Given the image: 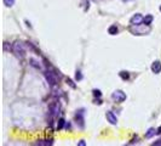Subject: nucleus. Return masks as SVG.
I'll return each mask as SVG.
<instances>
[{"mask_svg": "<svg viewBox=\"0 0 161 146\" xmlns=\"http://www.w3.org/2000/svg\"><path fill=\"white\" fill-rule=\"evenodd\" d=\"M155 134H156V130H155L154 128H149V129H148V132L145 133V138H147V139H150V138H151V136H154Z\"/></svg>", "mask_w": 161, "mask_h": 146, "instance_id": "f8f14e48", "label": "nucleus"}, {"mask_svg": "<svg viewBox=\"0 0 161 146\" xmlns=\"http://www.w3.org/2000/svg\"><path fill=\"white\" fill-rule=\"evenodd\" d=\"M130 31L136 34V36H144L147 33L150 32V27L148 24H144V26H141V24H137V26H133Z\"/></svg>", "mask_w": 161, "mask_h": 146, "instance_id": "f03ea898", "label": "nucleus"}, {"mask_svg": "<svg viewBox=\"0 0 161 146\" xmlns=\"http://www.w3.org/2000/svg\"><path fill=\"white\" fill-rule=\"evenodd\" d=\"M92 93H93V96H97V98H101V95H102L100 90H96V89H94Z\"/></svg>", "mask_w": 161, "mask_h": 146, "instance_id": "6ab92c4d", "label": "nucleus"}, {"mask_svg": "<svg viewBox=\"0 0 161 146\" xmlns=\"http://www.w3.org/2000/svg\"><path fill=\"white\" fill-rule=\"evenodd\" d=\"M44 74H45V78H46V82L49 83V85L53 88L57 84V78H56L55 73L52 71H46Z\"/></svg>", "mask_w": 161, "mask_h": 146, "instance_id": "7ed1b4c3", "label": "nucleus"}, {"mask_svg": "<svg viewBox=\"0 0 161 146\" xmlns=\"http://www.w3.org/2000/svg\"><path fill=\"white\" fill-rule=\"evenodd\" d=\"M58 111H59V105L57 102H55V104H52L50 106V112H51V116L52 117H56L58 114Z\"/></svg>", "mask_w": 161, "mask_h": 146, "instance_id": "6e6552de", "label": "nucleus"}, {"mask_svg": "<svg viewBox=\"0 0 161 146\" xmlns=\"http://www.w3.org/2000/svg\"><path fill=\"white\" fill-rule=\"evenodd\" d=\"M78 145H79V146H85V145H86V142H85L84 140H81L80 142H78Z\"/></svg>", "mask_w": 161, "mask_h": 146, "instance_id": "4be33fe9", "label": "nucleus"}, {"mask_svg": "<svg viewBox=\"0 0 161 146\" xmlns=\"http://www.w3.org/2000/svg\"><path fill=\"white\" fill-rule=\"evenodd\" d=\"M29 62H30V66H33V67H35V68H38V70L41 68V66L39 65V62H38L37 60H34V58H30Z\"/></svg>", "mask_w": 161, "mask_h": 146, "instance_id": "ddd939ff", "label": "nucleus"}, {"mask_svg": "<svg viewBox=\"0 0 161 146\" xmlns=\"http://www.w3.org/2000/svg\"><path fill=\"white\" fill-rule=\"evenodd\" d=\"M160 12H161V5H160Z\"/></svg>", "mask_w": 161, "mask_h": 146, "instance_id": "393cba45", "label": "nucleus"}, {"mask_svg": "<svg viewBox=\"0 0 161 146\" xmlns=\"http://www.w3.org/2000/svg\"><path fill=\"white\" fill-rule=\"evenodd\" d=\"M67 84H68V85L72 88V89H76V85L74 84V82H73L70 78H67Z\"/></svg>", "mask_w": 161, "mask_h": 146, "instance_id": "2eb2a0df", "label": "nucleus"}, {"mask_svg": "<svg viewBox=\"0 0 161 146\" xmlns=\"http://www.w3.org/2000/svg\"><path fill=\"white\" fill-rule=\"evenodd\" d=\"M12 51H13V54H15V56L17 57V58H22L25 56V49H24V44L22 43V42H19V40H17V42H15L13 44H12Z\"/></svg>", "mask_w": 161, "mask_h": 146, "instance_id": "f257e3e1", "label": "nucleus"}, {"mask_svg": "<svg viewBox=\"0 0 161 146\" xmlns=\"http://www.w3.org/2000/svg\"><path fill=\"white\" fill-rule=\"evenodd\" d=\"M119 74H120V77L122 79H128V78H130V74H128V72H120Z\"/></svg>", "mask_w": 161, "mask_h": 146, "instance_id": "f3484780", "label": "nucleus"}, {"mask_svg": "<svg viewBox=\"0 0 161 146\" xmlns=\"http://www.w3.org/2000/svg\"><path fill=\"white\" fill-rule=\"evenodd\" d=\"M151 71H153V73L159 74L161 72V62L160 61H154L151 64Z\"/></svg>", "mask_w": 161, "mask_h": 146, "instance_id": "0eeeda50", "label": "nucleus"}, {"mask_svg": "<svg viewBox=\"0 0 161 146\" xmlns=\"http://www.w3.org/2000/svg\"><path fill=\"white\" fill-rule=\"evenodd\" d=\"M63 126H64V120H63V118H59V120H58V123H57V128H58V129H62Z\"/></svg>", "mask_w": 161, "mask_h": 146, "instance_id": "a211bd4d", "label": "nucleus"}, {"mask_svg": "<svg viewBox=\"0 0 161 146\" xmlns=\"http://www.w3.org/2000/svg\"><path fill=\"white\" fill-rule=\"evenodd\" d=\"M108 33H109L110 36H116V34L119 33V29H118V27H116L115 24H113V26H110V27L108 28Z\"/></svg>", "mask_w": 161, "mask_h": 146, "instance_id": "9d476101", "label": "nucleus"}, {"mask_svg": "<svg viewBox=\"0 0 161 146\" xmlns=\"http://www.w3.org/2000/svg\"><path fill=\"white\" fill-rule=\"evenodd\" d=\"M122 2L124 3H127V2H131V0H122Z\"/></svg>", "mask_w": 161, "mask_h": 146, "instance_id": "b1692460", "label": "nucleus"}, {"mask_svg": "<svg viewBox=\"0 0 161 146\" xmlns=\"http://www.w3.org/2000/svg\"><path fill=\"white\" fill-rule=\"evenodd\" d=\"M112 99L115 101V102H124L126 100V94L122 92V90H115L113 94H112Z\"/></svg>", "mask_w": 161, "mask_h": 146, "instance_id": "20e7f679", "label": "nucleus"}, {"mask_svg": "<svg viewBox=\"0 0 161 146\" xmlns=\"http://www.w3.org/2000/svg\"><path fill=\"white\" fill-rule=\"evenodd\" d=\"M106 117H107V120H108V122H109L110 124H116V123H118V117L114 114V112L108 111L107 114H106Z\"/></svg>", "mask_w": 161, "mask_h": 146, "instance_id": "423d86ee", "label": "nucleus"}, {"mask_svg": "<svg viewBox=\"0 0 161 146\" xmlns=\"http://www.w3.org/2000/svg\"><path fill=\"white\" fill-rule=\"evenodd\" d=\"M153 145H154V146H161V139H159L157 141L153 142Z\"/></svg>", "mask_w": 161, "mask_h": 146, "instance_id": "412c9836", "label": "nucleus"}, {"mask_svg": "<svg viewBox=\"0 0 161 146\" xmlns=\"http://www.w3.org/2000/svg\"><path fill=\"white\" fill-rule=\"evenodd\" d=\"M4 4H5L6 6H9V8H11V6H13V4H15V0H4Z\"/></svg>", "mask_w": 161, "mask_h": 146, "instance_id": "dca6fc26", "label": "nucleus"}, {"mask_svg": "<svg viewBox=\"0 0 161 146\" xmlns=\"http://www.w3.org/2000/svg\"><path fill=\"white\" fill-rule=\"evenodd\" d=\"M151 22H153V16H151V15H147V16L144 17V20H143V23H144V24H148V26H149Z\"/></svg>", "mask_w": 161, "mask_h": 146, "instance_id": "4468645a", "label": "nucleus"}, {"mask_svg": "<svg viewBox=\"0 0 161 146\" xmlns=\"http://www.w3.org/2000/svg\"><path fill=\"white\" fill-rule=\"evenodd\" d=\"M75 78H76V80H81V79H82V76H81V72H80V71H78V72H76Z\"/></svg>", "mask_w": 161, "mask_h": 146, "instance_id": "aec40b11", "label": "nucleus"}, {"mask_svg": "<svg viewBox=\"0 0 161 146\" xmlns=\"http://www.w3.org/2000/svg\"><path fill=\"white\" fill-rule=\"evenodd\" d=\"M82 114H84L82 110L78 111V113L75 114V120H76V121H79V123H80V126H81V127H84V117H82Z\"/></svg>", "mask_w": 161, "mask_h": 146, "instance_id": "1a4fd4ad", "label": "nucleus"}, {"mask_svg": "<svg viewBox=\"0 0 161 146\" xmlns=\"http://www.w3.org/2000/svg\"><path fill=\"white\" fill-rule=\"evenodd\" d=\"M156 134H161V127H159V128L156 129Z\"/></svg>", "mask_w": 161, "mask_h": 146, "instance_id": "5701e85b", "label": "nucleus"}, {"mask_svg": "<svg viewBox=\"0 0 161 146\" xmlns=\"http://www.w3.org/2000/svg\"><path fill=\"white\" fill-rule=\"evenodd\" d=\"M52 144H53L52 140H39L35 142V145H39V146H50Z\"/></svg>", "mask_w": 161, "mask_h": 146, "instance_id": "9b49d317", "label": "nucleus"}, {"mask_svg": "<svg viewBox=\"0 0 161 146\" xmlns=\"http://www.w3.org/2000/svg\"><path fill=\"white\" fill-rule=\"evenodd\" d=\"M143 20H144V17H143L141 14H136V15H133V16L131 17L130 22H131L132 26H137V24H141V23L143 22Z\"/></svg>", "mask_w": 161, "mask_h": 146, "instance_id": "39448f33", "label": "nucleus"}]
</instances>
